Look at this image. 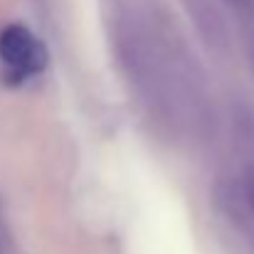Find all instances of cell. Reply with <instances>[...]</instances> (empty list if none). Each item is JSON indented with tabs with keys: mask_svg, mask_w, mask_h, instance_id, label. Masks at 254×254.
I'll return each instance as SVG.
<instances>
[{
	"mask_svg": "<svg viewBox=\"0 0 254 254\" xmlns=\"http://www.w3.org/2000/svg\"><path fill=\"white\" fill-rule=\"evenodd\" d=\"M0 60L15 79L35 77L47 67V47L25 25H7L0 30Z\"/></svg>",
	"mask_w": 254,
	"mask_h": 254,
	"instance_id": "cell-1",
	"label": "cell"
},
{
	"mask_svg": "<svg viewBox=\"0 0 254 254\" xmlns=\"http://www.w3.org/2000/svg\"><path fill=\"white\" fill-rule=\"evenodd\" d=\"M250 200H252V202H254V185H252V188H250Z\"/></svg>",
	"mask_w": 254,
	"mask_h": 254,
	"instance_id": "cell-2",
	"label": "cell"
}]
</instances>
